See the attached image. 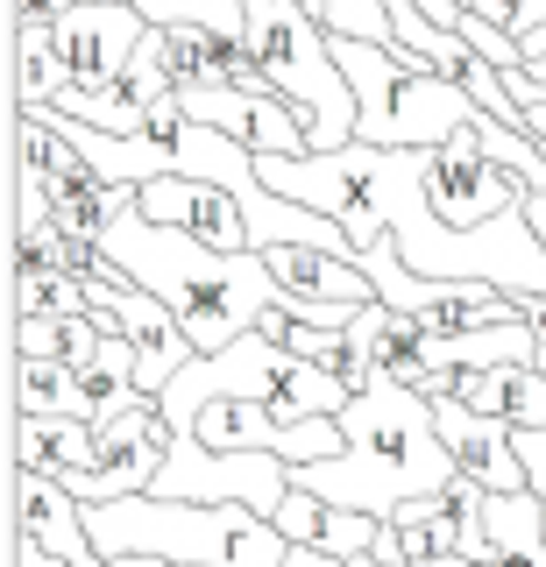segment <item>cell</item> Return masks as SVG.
Wrapping results in <instances>:
<instances>
[{"mask_svg":"<svg viewBox=\"0 0 546 567\" xmlns=\"http://www.w3.org/2000/svg\"><path fill=\"white\" fill-rule=\"evenodd\" d=\"M262 177L291 199L333 213L341 227L377 220L391 227L398 256L419 277H447V284H504V291H546V241L525 220V206L497 213L483 227H454L433 206L426 171L433 150H383V142H341V150H306V156H256Z\"/></svg>","mask_w":546,"mask_h":567,"instance_id":"6da1fadb","label":"cell"},{"mask_svg":"<svg viewBox=\"0 0 546 567\" xmlns=\"http://www.w3.org/2000/svg\"><path fill=\"white\" fill-rule=\"evenodd\" d=\"M100 248L185 319V333H192L199 354L227 348L235 333H249L256 319L285 298V284H277V270H270L262 248H214V241L192 235V227L150 220L143 206L121 213L107 235H100Z\"/></svg>","mask_w":546,"mask_h":567,"instance_id":"7a4b0ae2","label":"cell"},{"mask_svg":"<svg viewBox=\"0 0 546 567\" xmlns=\"http://www.w3.org/2000/svg\"><path fill=\"white\" fill-rule=\"evenodd\" d=\"M341 425H348V447L341 454L298 461V468H291V483L320 489L327 504H356V511L391 518L398 504L433 496L454 475V454H447V440H440L433 404L419 398L412 383L383 377V369L341 404Z\"/></svg>","mask_w":546,"mask_h":567,"instance_id":"3957f363","label":"cell"},{"mask_svg":"<svg viewBox=\"0 0 546 567\" xmlns=\"http://www.w3.org/2000/svg\"><path fill=\"white\" fill-rule=\"evenodd\" d=\"M100 554H164L185 567H285L291 539L277 532V518H262L256 504H199V496H100L85 504Z\"/></svg>","mask_w":546,"mask_h":567,"instance_id":"277c9868","label":"cell"},{"mask_svg":"<svg viewBox=\"0 0 546 567\" xmlns=\"http://www.w3.org/2000/svg\"><path fill=\"white\" fill-rule=\"evenodd\" d=\"M214 398H249V404H270L277 419H320V412H341L356 390H348L341 377H327L312 354H298L285 341H270L262 327L235 333L227 348H206L192 354V362L178 369V377L164 383V412L171 425H185L206 412Z\"/></svg>","mask_w":546,"mask_h":567,"instance_id":"5b68a950","label":"cell"},{"mask_svg":"<svg viewBox=\"0 0 546 567\" xmlns=\"http://www.w3.org/2000/svg\"><path fill=\"white\" fill-rule=\"evenodd\" d=\"M333 35V29H327ZM333 58H341L348 85H356V135L383 142V150H440L454 128H468L483 114V100L462 79L433 64H412L398 43H369V35H333Z\"/></svg>","mask_w":546,"mask_h":567,"instance_id":"8992f818","label":"cell"},{"mask_svg":"<svg viewBox=\"0 0 546 567\" xmlns=\"http://www.w3.org/2000/svg\"><path fill=\"white\" fill-rule=\"evenodd\" d=\"M249 43H256L262 79H270L285 100L306 106L312 150H341V142H356V121H362L356 85H348L341 58H333L327 22L306 8V0H249Z\"/></svg>","mask_w":546,"mask_h":567,"instance_id":"52a82bcc","label":"cell"},{"mask_svg":"<svg viewBox=\"0 0 546 567\" xmlns=\"http://www.w3.org/2000/svg\"><path fill=\"white\" fill-rule=\"evenodd\" d=\"M150 489L156 496H199V504H256L270 518L291 489V461L270 447H206L199 433H178Z\"/></svg>","mask_w":546,"mask_h":567,"instance_id":"ba28073f","label":"cell"},{"mask_svg":"<svg viewBox=\"0 0 546 567\" xmlns=\"http://www.w3.org/2000/svg\"><path fill=\"white\" fill-rule=\"evenodd\" d=\"M178 106L199 121L227 128L235 142H249L256 156H306L312 150V128H306V106L270 93V85H235V79H199V85H178Z\"/></svg>","mask_w":546,"mask_h":567,"instance_id":"9c48e42d","label":"cell"},{"mask_svg":"<svg viewBox=\"0 0 546 567\" xmlns=\"http://www.w3.org/2000/svg\"><path fill=\"white\" fill-rule=\"evenodd\" d=\"M426 192H433V206L447 213L454 227H483V220H497V213L525 206V185H518V177H511V171L497 164V156L483 150L475 121H468V128H454V135L433 150Z\"/></svg>","mask_w":546,"mask_h":567,"instance_id":"30bf717a","label":"cell"},{"mask_svg":"<svg viewBox=\"0 0 546 567\" xmlns=\"http://www.w3.org/2000/svg\"><path fill=\"white\" fill-rule=\"evenodd\" d=\"M171 93H178V85H171V71H164V29L150 22V35L135 43V58L121 64L107 85H93V93H85V85H64L50 106L93 121V128H107V135H143Z\"/></svg>","mask_w":546,"mask_h":567,"instance_id":"8fae6325","label":"cell"},{"mask_svg":"<svg viewBox=\"0 0 546 567\" xmlns=\"http://www.w3.org/2000/svg\"><path fill=\"white\" fill-rule=\"evenodd\" d=\"M433 419H440V440H447L454 468H468L475 483L490 489H533V475H525V454H518V425H504L497 412H475L462 390H440Z\"/></svg>","mask_w":546,"mask_h":567,"instance_id":"7c38bea8","label":"cell"},{"mask_svg":"<svg viewBox=\"0 0 546 567\" xmlns=\"http://www.w3.org/2000/svg\"><path fill=\"white\" fill-rule=\"evenodd\" d=\"M58 35H64V58H72V85H107L121 64L135 58V43L150 35L143 8H128V0H72V8L58 14Z\"/></svg>","mask_w":546,"mask_h":567,"instance_id":"4fadbf2b","label":"cell"},{"mask_svg":"<svg viewBox=\"0 0 546 567\" xmlns=\"http://www.w3.org/2000/svg\"><path fill=\"white\" fill-rule=\"evenodd\" d=\"M14 532H22L29 546H43V554L72 560V567H107L72 483H58V475H43V468H14Z\"/></svg>","mask_w":546,"mask_h":567,"instance_id":"5bb4252c","label":"cell"},{"mask_svg":"<svg viewBox=\"0 0 546 567\" xmlns=\"http://www.w3.org/2000/svg\"><path fill=\"white\" fill-rule=\"evenodd\" d=\"M100 461V425L79 412H14V468H43L72 483L79 468Z\"/></svg>","mask_w":546,"mask_h":567,"instance_id":"9a60e30c","label":"cell"},{"mask_svg":"<svg viewBox=\"0 0 546 567\" xmlns=\"http://www.w3.org/2000/svg\"><path fill=\"white\" fill-rule=\"evenodd\" d=\"M8 22H14V106H50L72 85V58H64L58 14L14 8Z\"/></svg>","mask_w":546,"mask_h":567,"instance_id":"2e32d148","label":"cell"},{"mask_svg":"<svg viewBox=\"0 0 546 567\" xmlns=\"http://www.w3.org/2000/svg\"><path fill=\"white\" fill-rule=\"evenodd\" d=\"M462 398L475 412H497L504 425H546V369L539 362L462 369Z\"/></svg>","mask_w":546,"mask_h":567,"instance_id":"e0dca14e","label":"cell"},{"mask_svg":"<svg viewBox=\"0 0 546 567\" xmlns=\"http://www.w3.org/2000/svg\"><path fill=\"white\" fill-rule=\"evenodd\" d=\"M14 412H79L93 419L79 369L64 354H14Z\"/></svg>","mask_w":546,"mask_h":567,"instance_id":"ac0fdd59","label":"cell"},{"mask_svg":"<svg viewBox=\"0 0 546 567\" xmlns=\"http://www.w3.org/2000/svg\"><path fill=\"white\" fill-rule=\"evenodd\" d=\"M14 312H93V284L64 262H14Z\"/></svg>","mask_w":546,"mask_h":567,"instance_id":"d6986e66","label":"cell"},{"mask_svg":"<svg viewBox=\"0 0 546 567\" xmlns=\"http://www.w3.org/2000/svg\"><path fill=\"white\" fill-rule=\"evenodd\" d=\"M398 539H404V560H447L462 554V518H454L440 496H412V504L391 511Z\"/></svg>","mask_w":546,"mask_h":567,"instance_id":"ffe728a7","label":"cell"},{"mask_svg":"<svg viewBox=\"0 0 546 567\" xmlns=\"http://www.w3.org/2000/svg\"><path fill=\"white\" fill-rule=\"evenodd\" d=\"M327 511H333V504H327L320 489L291 483V489H285V504H277L270 518H277V532H285L291 546H320V539H327Z\"/></svg>","mask_w":546,"mask_h":567,"instance_id":"44dd1931","label":"cell"},{"mask_svg":"<svg viewBox=\"0 0 546 567\" xmlns=\"http://www.w3.org/2000/svg\"><path fill=\"white\" fill-rule=\"evenodd\" d=\"M320 22L333 35H369V43H391V0H327Z\"/></svg>","mask_w":546,"mask_h":567,"instance_id":"7402d4cb","label":"cell"},{"mask_svg":"<svg viewBox=\"0 0 546 567\" xmlns=\"http://www.w3.org/2000/svg\"><path fill=\"white\" fill-rule=\"evenodd\" d=\"M285 567H475L468 554H447V560H377V554H356V560H341V554H320V546H291Z\"/></svg>","mask_w":546,"mask_h":567,"instance_id":"603a6c76","label":"cell"},{"mask_svg":"<svg viewBox=\"0 0 546 567\" xmlns=\"http://www.w3.org/2000/svg\"><path fill=\"white\" fill-rule=\"evenodd\" d=\"M14 567H72V560H58V554H43V546H14ZM107 567H185V560H164V554H114Z\"/></svg>","mask_w":546,"mask_h":567,"instance_id":"cb8c5ba5","label":"cell"},{"mask_svg":"<svg viewBox=\"0 0 546 567\" xmlns=\"http://www.w3.org/2000/svg\"><path fill=\"white\" fill-rule=\"evenodd\" d=\"M518 454H525L533 489H546V425H518Z\"/></svg>","mask_w":546,"mask_h":567,"instance_id":"d4e9b609","label":"cell"},{"mask_svg":"<svg viewBox=\"0 0 546 567\" xmlns=\"http://www.w3.org/2000/svg\"><path fill=\"white\" fill-rule=\"evenodd\" d=\"M525 220H533L539 241H546V192H525Z\"/></svg>","mask_w":546,"mask_h":567,"instance_id":"484cf974","label":"cell"}]
</instances>
